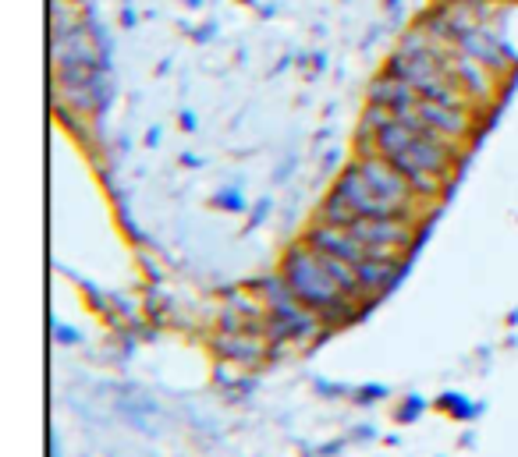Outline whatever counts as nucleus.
I'll return each instance as SVG.
<instances>
[{
    "label": "nucleus",
    "instance_id": "obj_1",
    "mask_svg": "<svg viewBox=\"0 0 518 457\" xmlns=\"http://www.w3.org/2000/svg\"><path fill=\"white\" fill-rule=\"evenodd\" d=\"M362 132H369V142H373L369 153H380L391 167H398L419 192V199L423 195L426 199L440 195L444 181L455 171V146L451 142L437 139L433 132H426L412 121H401L384 107L369 103Z\"/></svg>",
    "mask_w": 518,
    "mask_h": 457
},
{
    "label": "nucleus",
    "instance_id": "obj_2",
    "mask_svg": "<svg viewBox=\"0 0 518 457\" xmlns=\"http://www.w3.org/2000/svg\"><path fill=\"white\" fill-rule=\"evenodd\" d=\"M338 210L352 217H401L412 220L419 192L409 178L391 167L380 153H359L348 163L341 178L334 181V192L327 195Z\"/></svg>",
    "mask_w": 518,
    "mask_h": 457
},
{
    "label": "nucleus",
    "instance_id": "obj_3",
    "mask_svg": "<svg viewBox=\"0 0 518 457\" xmlns=\"http://www.w3.org/2000/svg\"><path fill=\"white\" fill-rule=\"evenodd\" d=\"M281 280L288 284L291 295L299 298L309 312H316L323 323H348V319H355V312L362 305L348 295V287L338 280V273L330 270L327 256L316 252L309 241L291 245L284 252Z\"/></svg>",
    "mask_w": 518,
    "mask_h": 457
},
{
    "label": "nucleus",
    "instance_id": "obj_4",
    "mask_svg": "<svg viewBox=\"0 0 518 457\" xmlns=\"http://www.w3.org/2000/svg\"><path fill=\"white\" fill-rule=\"evenodd\" d=\"M387 71L426 100L465 107L462 86H458L455 71L448 68V39H437L433 32H409L387 64Z\"/></svg>",
    "mask_w": 518,
    "mask_h": 457
},
{
    "label": "nucleus",
    "instance_id": "obj_5",
    "mask_svg": "<svg viewBox=\"0 0 518 457\" xmlns=\"http://www.w3.org/2000/svg\"><path fill=\"white\" fill-rule=\"evenodd\" d=\"M369 103L391 110V114L401 117V121L419 124V128L433 132L437 139L451 142V146L465 142L472 132L469 110L451 107V103H440V100H426V96H419L416 89H409L398 75H391V71H384V75L369 86Z\"/></svg>",
    "mask_w": 518,
    "mask_h": 457
},
{
    "label": "nucleus",
    "instance_id": "obj_6",
    "mask_svg": "<svg viewBox=\"0 0 518 457\" xmlns=\"http://www.w3.org/2000/svg\"><path fill=\"white\" fill-rule=\"evenodd\" d=\"M330 224H341L362 241V245L377 248L384 256H401L405 248L412 245V220H401V217H352V213L338 210L334 202H323V217Z\"/></svg>",
    "mask_w": 518,
    "mask_h": 457
},
{
    "label": "nucleus",
    "instance_id": "obj_7",
    "mask_svg": "<svg viewBox=\"0 0 518 457\" xmlns=\"http://www.w3.org/2000/svg\"><path fill=\"white\" fill-rule=\"evenodd\" d=\"M267 309H270V323L277 326V334L284 341H306V337L320 334V323L323 319L316 312H309L299 298L291 295L288 284L281 280L277 273L274 280H267Z\"/></svg>",
    "mask_w": 518,
    "mask_h": 457
},
{
    "label": "nucleus",
    "instance_id": "obj_8",
    "mask_svg": "<svg viewBox=\"0 0 518 457\" xmlns=\"http://www.w3.org/2000/svg\"><path fill=\"white\" fill-rule=\"evenodd\" d=\"M440 4H465V8H479L483 0H440Z\"/></svg>",
    "mask_w": 518,
    "mask_h": 457
}]
</instances>
